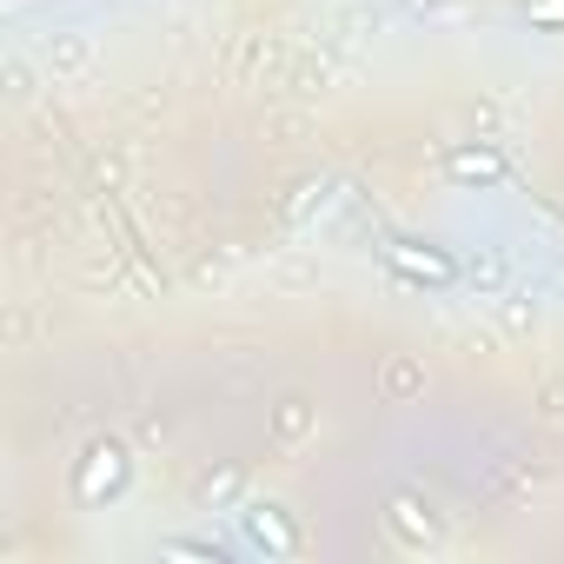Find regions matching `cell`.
Wrapping results in <instances>:
<instances>
[{
	"label": "cell",
	"instance_id": "1",
	"mask_svg": "<svg viewBox=\"0 0 564 564\" xmlns=\"http://www.w3.org/2000/svg\"><path fill=\"white\" fill-rule=\"evenodd\" d=\"M126 485V452L120 445H93L87 465H80V498H107Z\"/></svg>",
	"mask_w": 564,
	"mask_h": 564
},
{
	"label": "cell",
	"instance_id": "2",
	"mask_svg": "<svg viewBox=\"0 0 564 564\" xmlns=\"http://www.w3.org/2000/svg\"><path fill=\"white\" fill-rule=\"evenodd\" d=\"M386 259H392L399 273H412V279H432V286H445V279L458 273L445 253H412V246H386Z\"/></svg>",
	"mask_w": 564,
	"mask_h": 564
},
{
	"label": "cell",
	"instance_id": "3",
	"mask_svg": "<svg viewBox=\"0 0 564 564\" xmlns=\"http://www.w3.org/2000/svg\"><path fill=\"white\" fill-rule=\"evenodd\" d=\"M246 531H253L259 544H273V551H292V524L279 518V505H253V511H246Z\"/></svg>",
	"mask_w": 564,
	"mask_h": 564
},
{
	"label": "cell",
	"instance_id": "4",
	"mask_svg": "<svg viewBox=\"0 0 564 564\" xmlns=\"http://www.w3.org/2000/svg\"><path fill=\"white\" fill-rule=\"evenodd\" d=\"M498 173H505V159H498V153H485V146H478V153H472V146H465V153H452V179H498Z\"/></svg>",
	"mask_w": 564,
	"mask_h": 564
},
{
	"label": "cell",
	"instance_id": "5",
	"mask_svg": "<svg viewBox=\"0 0 564 564\" xmlns=\"http://www.w3.org/2000/svg\"><path fill=\"white\" fill-rule=\"evenodd\" d=\"M531 21H564V0H538V8H531Z\"/></svg>",
	"mask_w": 564,
	"mask_h": 564
}]
</instances>
